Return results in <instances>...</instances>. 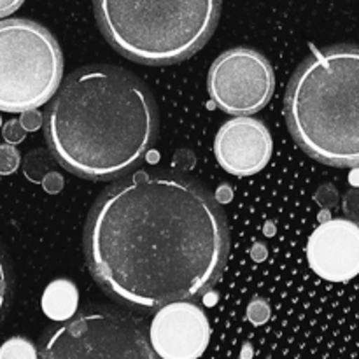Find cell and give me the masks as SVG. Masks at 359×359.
<instances>
[{"label": "cell", "mask_w": 359, "mask_h": 359, "mask_svg": "<svg viewBox=\"0 0 359 359\" xmlns=\"http://www.w3.org/2000/svg\"><path fill=\"white\" fill-rule=\"evenodd\" d=\"M248 316H249V319H251L252 323H256V325H263V323H265L266 319L270 318L269 305H266L265 302H262V300L252 302V304L249 305V309H248Z\"/></svg>", "instance_id": "9a60e30c"}, {"label": "cell", "mask_w": 359, "mask_h": 359, "mask_svg": "<svg viewBox=\"0 0 359 359\" xmlns=\"http://www.w3.org/2000/svg\"><path fill=\"white\" fill-rule=\"evenodd\" d=\"M269 128L255 118H238L224 123L216 135L214 153L217 163L237 177H249L266 167L272 156Z\"/></svg>", "instance_id": "30bf717a"}, {"label": "cell", "mask_w": 359, "mask_h": 359, "mask_svg": "<svg viewBox=\"0 0 359 359\" xmlns=\"http://www.w3.org/2000/svg\"><path fill=\"white\" fill-rule=\"evenodd\" d=\"M219 13L221 0H95L109 44L144 65H174L195 55Z\"/></svg>", "instance_id": "277c9868"}, {"label": "cell", "mask_w": 359, "mask_h": 359, "mask_svg": "<svg viewBox=\"0 0 359 359\" xmlns=\"http://www.w3.org/2000/svg\"><path fill=\"white\" fill-rule=\"evenodd\" d=\"M63 56L56 39L35 21H0V111L25 112L58 91Z\"/></svg>", "instance_id": "5b68a950"}, {"label": "cell", "mask_w": 359, "mask_h": 359, "mask_svg": "<svg viewBox=\"0 0 359 359\" xmlns=\"http://www.w3.org/2000/svg\"><path fill=\"white\" fill-rule=\"evenodd\" d=\"M311 269L330 283L359 276V226L351 219H330L316 228L307 244Z\"/></svg>", "instance_id": "9c48e42d"}, {"label": "cell", "mask_w": 359, "mask_h": 359, "mask_svg": "<svg viewBox=\"0 0 359 359\" xmlns=\"http://www.w3.org/2000/svg\"><path fill=\"white\" fill-rule=\"evenodd\" d=\"M44 133L63 168L84 179L109 181L135 167L154 144L156 104L126 70L84 67L55 93Z\"/></svg>", "instance_id": "7a4b0ae2"}, {"label": "cell", "mask_w": 359, "mask_h": 359, "mask_svg": "<svg viewBox=\"0 0 359 359\" xmlns=\"http://www.w3.org/2000/svg\"><path fill=\"white\" fill-rule=\"evenodd\" d=\"M230 248L219 202L191 179L137 172L91 209L84 255L102 290L121 304L160 309L214 287Z\"/></svg>", "instance_id": "6da1fadb"}, {"label": "cell", "mask_w": 359, "mask_h": 359, "mask_svg": "<svg viewBox=\"0 0 359 359\" xmlns=\"http://www.w3.org/2000/svg\"><path fill=\"white\" fill-rule=\"evenodd\" d=\"M25 132H27V130L23 128L21 121H9L4 126V137H6V140H9V142H20V140H23Z\"/></svg>", "instance_id": "2e32d148"}, {"label": "cell", "mask_w": 359, "mask_h": 359, "mask_svg": "<svg viewBox=\"0 0 359 359\" xmlns=\"http://www.w3.org/2000/svg\"><path fill=\"white\" fill-rule=\"evenodd\" d=\"M39 356L154 358L142 323L116 311H90L51 330L39 346Z\"/></svg>", "instance_id": "8992f818"}, {"label": "cell", "mask_w": 359, "mask_h": 359, "mask_svg": "<svg viewBox=\"0 0 359 359\" xmlns=\"http://www.w3.org/2000/svg\"><path fill=\"white\" fill-rule=\"evenodd\" d=\"M20 121L25 130L32 132V130H37L39 126H41V114H39L35 109H32V111H25L23 118H21Z\"/></svg>", "instance_id": "ac0fdd59"}, {"label": "cell", "mask_w": 359, "mask_h": 359, "mask_svg": "<svg viewBox=\"0 0 359 359\" xmlns=\"http://www.w3.org/2000/svg\"><path fill=\"white\" fill-rule=\"evenodd\" d=\"M318 202H321L323 205L333 207L337 205V200H339V195H337V189L333 186H325V188L319 189V193L316 195Z\"/></svg>", "instance_id": "e0dca14e"}, {"label": "cell", "mask_w": 359, "mask_h": 359, "mask_svg": "<svg viewBox=\"0 0 359 359\" xmlns=\"http://www.w3.org/2000/svg\"><path fill=\"white\" fill-rule=\"evenodd\" d=\"M0 356H11V358H32L35 356L34 349H32L30 344L23 342V340H11L4 346Z\"/></svg>", "instance_id": "5bb4252c"}, {"label": "cell", "mask_w": 359, "mask_h": 359, "mask_svg": "<svg viewBox=\"0 0 359 359\" xmlns=\"http://www.w3.org/2000/svg\"><path fill=\"white\" fill-rule=\"evenodd\" d=\"M25 0H0V18H6L13 14L14 11L23 6Z\"/></svg>", "instance_id": "ffe728a7"}, {"label": "cell", "mask_w": 359, "mask_h": 359, "mask_svg": "<svg viewBox=\"0 0 359 359\" xmlns=\"http://www.w3.org/2000/svg\"><path fill=\"white\" fill-rule=\"evenodd\" d=\"M11 291H13L11 270H9V265H7L6 255H4L2 249H0V321H2L7 309H9Z\"/></svg>", "instance_id": "7c38bea8"}, {"label": "cell", "mask_w": 359, "mask_h": 359, "mask_svg": "<svg viewBox=\"0 0 359 359\" xmlns=\"http://www.w3.org/2000/svg\"><path fill=\"white\" fill-rule=\"evenodd\" d=\"M286 119L298 146L332 167H359V46L316 51L293 74Z\"/></svg>", "instance_id": "3957f363"}, {"label": "cell", "mask_w": 359, "mask_h": 359, "mask_svg": "<svg viewBox=\"0 0 359 359\" xmlns=\"http://www.w3.org/2000/svg\"><path fill=\"white\" fill-rule=\"evenodd\" d=\"M77 300V290L70 280H55L42 294V311L53 321H67L76 314Z\"/></svg>", "instance_id": "8fae6325"}, {"label": "cell", "mask_w": 359, "mask_h": 359, "mask_svg": "<svg viewBox=\"0 0 359 359\" xmlns=\"http://www.w3.org/2000/svg\"><path fill=\"white\" fill-rule=\"evenodd\" d=\"M210 332L205 314L188 300L160 307L149 330L154 354L165 359H196L205 353Z\"/></svg>", "instance_id": "ba28073f"}, {"label": "cell", "mask_w": 359, "mask_h": 359, "mask_svg": "<svg viewBox=\"0 0 359 359\" xmlns=\"http://www.w3.org/2000/svg\"><path fill=\"white\" fill-rule=\"evenodd\" d=\"M276 86L266 56L248 48H235L217 56L209 70L207 88L221 111L248 116L262 111Z\"/></svg>", "instance_id": "52a82bcc"}, {"label": "cell", "mask_w": 359, "mask_h": 359, "mask_svg": "<svg viewBox=\"0 0 359 359\" xmlns=\"http://www.w3.org/2000/svg\"><path fill=\"white\" fill-rule=\"evenodd\" d=\"M42 184H44L46 191H49V193H58L60 189H62L63 181H62V177H60L58 174H55V172H51V174L46 175V179H44V181H42Z\"/></svg>", "instance_id": "d6986e66"}, {"label": "cell", "mask_w": 359, "mask_h": 359, "mask_svg": "<svg viewBox=\"0 0 359 359\" xmlns=\"http://www.w3.org/2000/svg\"><path fill=\"white\" fill-rule=\"evenodd\" d=\"M20 167V153L14 146H0V175H9Z\"/></svg>", "instance_id": "4fadbf2b"}]
</instances>
